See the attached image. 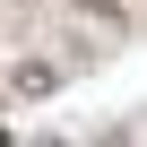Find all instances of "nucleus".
Instances as JSON below:
<instances>
[{
  "label": "nucleus",
  "instance_id": "2",
  "mask_svg": "<svg viewBox=\"0 0 147 147\" xmlns=\"http://www.w3.org/2000/svg\"><path fill=\"white\" fill-rule=\"evenodd\" d=\"M0 95H9V69H0Z\"/></svg>",
  "mask_w": 147,
  "mask_h": 147
},
{
  "label": "nucleus",
  "instance_id": "1",
  "mask_svg": "<svg viewBox=\"0 0 147 147\" xmlns=\"http://www.w3.org/2000/svg\"><path fill=\"white\" fill-rule=\"evenodd\" d=\"M61 78H69V61L35 52V61H18V69H9V95H18V104H43V95H61Z\"/></svg>",
  "mask_w": 147,
  "mask_h": 147
}]
</instances>
